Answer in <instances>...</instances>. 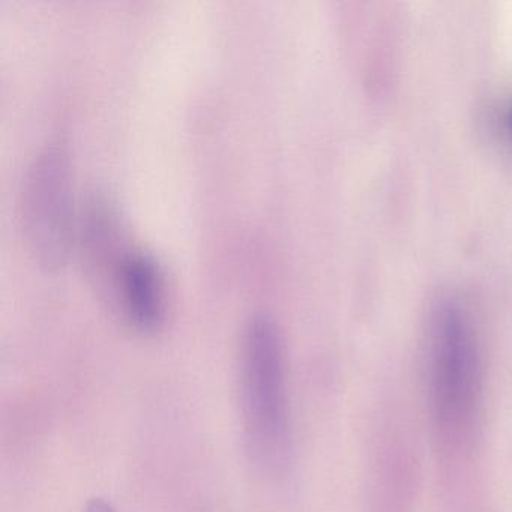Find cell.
<instances>
[{"label": "cell", "mask_w": 512, "mask_h": 512, "mask_svg": "<svg viewBox=\"0 0 512 512\" xmlns=\"http://www.w3.org/2000/svg\"><path fill=\"white\" fill-rule=\"evenodd\" d=\"M83 512H115V509H113V506L110 505L107 500L94 499L92 502L88 503V506H86Z\"/></svg>", "instance_id": "obj_6"}, {"label": "cell", "mask_w": 512, "mask_h": 512, "mask_svg": "<svg viewBox=\"0 0 512 512\" xmlns=\"http://www.w3.org/2000/svg\"><path fill=\"white\" fill-rule=\"evenodd\" d=\"M107 281L119 311L134 328H160L166 316V286L151 254L130 248Z\"/></svg>", "instance_id": "obj_4"}, {"label": "cell", "mask_w": 512, "mask_h": 512, "mask_svg": "<svg viewBox=\"0 0 512 512\" xmlns=\"http://www.w3.org/2000/svg\"><path fill=\"white\" fill-rule=\"evenodd\" d=\"M494 128L500 140L512 148V100L506 101L494 113Z\"/></svg>", "instance_id": "obj_5"}, {"label": "cell", "mask_w": 512, "mask_h": 512, "mask_svg": "<svg viewBox=\"0 0 512 512\" xmlns=\"http://www.w3.org/2000/svg\"><path fill=\"white\" fill-rule=\"evenodd\" d=\"M427 379L434 427L457 445L475 424L484 373L475 316L455 293L439 296L428 314Z\"/></svg>", "instance_id": "obj_1"}, {"label": "cell", "mask_w": 512, "mask_h": 512, "mask_svg": "<svg viewBox=\"0 0 512 512\" xmlns=\"http://www.w3.org/2000/svg\"><path fill=\"white\" fill-rule=\"evenodd\" d=\"M241 413L253 457L266 469H280L290 452V409L286 352L277 322L254 314L241 343Z\"/></svg>", "instance_id": "obj_2"}, {"label": "cell", "mask_w": 512, "mask_h": 512, "mask_svg": "<svg viewBox=\"0 0 512 512\" xmlns=\"http://www.w3.org/2000/svg\"><path fill=\"white\" fill-rule=\"evenodd\" d=\"M70 161L56 143L32 158L20 190L23 236L34 259L46 268L64 263L74 229Z\"/></svg>", "instance_id": "obj_3"}]
</instances>
